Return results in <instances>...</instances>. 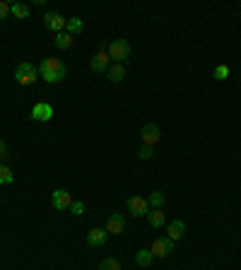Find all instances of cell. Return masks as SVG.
<instances>
[{"label":"cell","mask_w":241,"mask_h":270,"mask_svg":"<svg viewBox=\"0 0 241 270\" xmlns=\"http://www.w3.org/2000/svg\"><path fill=\"white\" fill-rule=\"evenodd\" d=\"M65 75H68V68H65V63L61 61V58H53L48 56L41 61L39 65V78H44V82H48V85H58V82H63Z\"/></svg>","instance_id":"6da1fadb"},{"label":"cell","mask_w":241,"mask_h":270,"mask_svg":"<svg viewBox=\"0 0 241 270\" xmlns=\"http://www.w3.org/2000/svg\"><path fill=\"white\" fill-rule=\"evenodd\" d=\"M39 80V68L32 63H19L15 68V82L22 87H32L34 82Z\"/></svg>","instance_id":"7a4b0ae2"},{"label":"cell","mask_w":241,"mask_h":270,"mask_svg":"<svg viewBox=\"0 0 241 270\" xmlns=\"http://www.w3.org/2000/svg\"><path fill=\"white\" fill-rule=\"evenodd\" d=\"M106 53L111 58V63H123L130 56V44L126 39H113L109 44V48H106Z\"/></svg>","instance_id":"3957f363"},{"label":"cell","mask_w":241,"mask_h":270,"mask_svg":"<svg viewBox=\"0 0 241 270\" xmlns=\"http://www.w3.org/2000/svg\"><path fill=\"white\" fill-rule=\"evenodd\" d=\"M29 119L34 121H41V123H48V121L53 119V106L46 102H39L32 106V111H29Z\"/></svg>","instance_id":"277c9868"},{"label":"cell","mask_w":241,"mask_h":270,"mask_svg":"<svg viewBox=\"0 0 241 270\" xmlns=\"http://www.w3.org/2000/svg\"><path fill=\"white\" fill-rule=\"evenodd\" d=\"M159 126H154V123H147V126H143V130H140V143L147 145V147H154V145L159 143Z\"/></svg>","instance_id":"5b68a950"},{"label":"cell","mask_w":241,"mask_h":270,"mask_svg":"<svg viewBox=\"0 0 241 270\" xmlns=\"http://www.w3.org/2000/svg\"><path fill=\"white\" fill-rule=\"evenodd\" d=\"M126 207L133 217H145L150 213V205H147V198H140V196H133V198L126 200Z\"/></svg>","instance_id":"8992f818"},{"label":"cell","mask_w":241,"mask_h":270,"mask_svg":"<svg viewBox=\"0 0 241 270\" xmlns=\"http://www.w3.org/2000/svg\"><path fill=\"white\" fill-rule=\"evenodd\" d=\"M150 251H152V256L154 258H167L171 251H174V241L169 237H162V239H157L152 246H150Z\"/></svg>","instance_id":"52a82bcc"},{"label":"cell","mask_w":241,"mask_h":270,"mask_svg":"<svg viewBox=\"0 0 241 270\" xmlns=\"http://www.w3.org/2000/svg\"><path fill=\"white\" fill-rule=\"evenodd\" d=\"M65 24H68V20H63L58 12H46L44 15V27L51 29V32H56V34L65 32Z\"/></svg>","instance_id":"ba28073f"},{"label":"cell","mask_w":241,"mask_h":270,"mask_svg":"<svg viewBox=\"0 0 241 270\" xmlns=\"http://www.w3.org/2000/svg\"><path fill=\"white\" fill-rule=\"evenodd\" d=\"M51 205L56 207V210H68L72 205V196L63 188H56V191L51 193Z\"/></svg>","instance_id":"9c48e42d"},{"label":"cell","mask_w":241,"mask_h":270,"mask_svg":"<svg viewBox=\"0 0 241 270\" xmlns=\"http://www.w3.org/2000/svg\"><path fill=\"white\" fill-rule=\"evenodd\" d=\"M89 68H92V72H109V68H111V58H109V53H106V51L94 53V58L89 61Z\"/></svg>","instance_id":"30bf717a"},{"label":"cell","mask_w":241,"mask_h":270,"mask_svg":"<svg viewBox=\"0 0 241 270\" xmlns=\"http://www.w3.org/2000/svg\"><path fill=\"white\" fill-rule=\"evenodd\" d=\"M123 229H126V217L120 213H113L106 217V232L109 234H120Z\"/></svg>","instance_id":"8fae6325"},{"label":"cell","mask_w":241,"mask_h":270,"mask_svg":"<svg viewBox=\"0 0 241 270\" xmlns=\"http://www.w3.org/2000/svg\"><path fill=\"white\" fill-rule=\"evenodd\" d=\"M106 239H109V232L106 229H99V227H94V229H89L87 232V244L89 246H104L106 244Z\"/></svg>","instance_id":"7c38bea8"},{"label":"cell","mask_w":241,"mask_h":270,"mask_svg":"<svg viewBox=\"0 0 241 270\" xmlns=\"http://www.w3.org/2000/svg\"><path fill=\"white\" fill-rule=\"evenodd\" d=\"M147 222H150V227H164L167 224V215L162 213V207H152L150 213H147Z\"/></svg>","instance_id":"4fadbf2b"},{"label":"cell","mask_w":241,"mask_h":270,"mask_svg":"<svg viewBox=\"0 0 241 270\" xmlns=\"http://www.w3.org/2000/svg\"><path fill=\"white\" fill-rule=\"evenodd\" d=\"M167 232H169V239L176 241V239H181L186 234V222L184 220H174V222L167 224Z\"/></svg>","instance_id":"5bb4252c"},{"label":"cell","mask_w":241,"mask_h":270,"mask_svg":"<svg viewBox=\"0 0 241 270\" xmlns=\"http://www.w3.org/2000/svg\"><path fill=\"white\" fill-rule=\"evenodd\" d=\"M152 261H154V256H152V251H150V248H140V251L135 254V263L140 265V268L152 265Z\"/></svg>","instance_id":"9a60e30c"},{"label":"cell","mask_w":241,"mask_h":270,"mask_svg":"<svg viewBox=\"0 0 241 270\" xmlns=\"http://www.w3.org/2000/svg\"><path fill=\"white\" fill-rule=\"evenodd\" d=\"M53 44H56V48L65 51V48H70L72 44H75V36H70L68 32H61V34H56V39H53Z\"/></svg>","instance_id":"2e32d148"},{"label":"cell","mask_w":241,"mask_h":270,"mask_svg":"<svg viewBox=\"0 0 241 270\" xmlns=\"http://www.w3.org/2000/svg\"><path fill=\"white\" fill-rule=\"evenodd\" d=\"M109 80L111 82H120V80L126 78V68H123V63H111V68H109Z\"/></svg>","instance_id":"e0dca14e"},{"label":"cell","mask_w":241,"mask_h":270,"mask_svg":"<svg viewBox=\"0 0 241 270\" xmlns=\"http://www.w3.org/2000/svg\"><path fill=\"white\" fill-rule=\"evenodd\" d=\"M10 15H15L17 20H27L29 17V8L24 3H10Z\"/></svg>","instance_id":"ac0fdd59"},{"label":"cell","mask_w":241,"mask_h":270,"mask_svg":"<svg viewBox=\"0 0 241 270\" xmlns=\"http://www.w3.org/2000/svg\"><path fill=\"white\" fill-rule=\"evenodd\" d=\"M82 27H85V24H82L80 17H70V20H68V24H65V32L70 34V36H75V34L82 32Z\"/></svg>","instance_id":"d6986e66"},{"label":"cell","mask_w":241,"mask_h":270,"mask_svg":"<svg viewBox=\"0 0 241 270\" xmlns=\"http://www.w3.org/2000/svg\"><path fill=\"white\" fill-rule=\"evenodd\" d=\"M15 181V174H12V169L8 164H3L0 162V186H5V183H12Z\"/></svg>","instance_id":"ffe728a7"},{"label":"cell","mask_w":241,"mask_h":270,"mask_svg":"<svg viewBox=\"0 0 241 270\" xmlns=\"http://www.w3.org/2000/svg\"><path fill=\"white\" fill-rule=\"evenodd\" d=\"M164 200H167V196H164V193L154 191L152 196L147 198V205H150V207H162V205H164Z\"/></svg>","instance_id":"44dd1931"},{"label":"cell","mask_w":241,"mask_h":270,"mask_svg":"<svg viewBox=\"0 0 241 270\" xmlns=\"http://www.w3.org/2000/svg\"><path fill=\"white\" fill-rule=\"evenodd\" d=\"M99 270H120V263L116 258H104L99 263Z\"/></svg>","instance_id":"7402d4cb"},{"label":"cell","mask_w":241,"mask_h":270,"mask_svg":"<svg viewBox=\"0 0 241 270\" xmlns=\"http://www.w3.org/2000/svg\"><path fill=\"white\" fill-rule=\"evenodd\" d=\"M137 157L143 159V162H150L154 157V150L152 147H147V145H140V150H137Z\"/></svg>","instance_id":"603a6c76"},{"label":"cell","mask_w":241,"mask_h":270,"mask_svg":"<svg viewBox=\"0 0 241 270\" xmlns=\"http://www.w3.org/2000/svg\"><path fill=\"white\" fill-rule=\"evenodd\" d=\"M212 75H215V80H219V82H222V80L229 78V68H227V65H217Z\"/></svg>","instance_id":"cb8c5ba5"},{"label":"cell","mask_w":241,"mask_h":270,"mask_svg":"<svg viewBox=\"0 0 241 270\" xmlns=\"http://www.w3.org/2000/svg\"><path fill=\"white\" fill-rule=\"evenodd\" d=\"M68 210H70L75 217H80V215L85 213V203H82V200H72V205L68 207Z\"/></svg>","instance_id":"d4e9b609"},{"label":"cell","mask_w":241,"mask_h":270,"mask_svg":"<svg viewBox=\"0 0 241 270\" xmlns=\"http://www.w3.org/2000/svg\"><path fill=\"white\" fill-rule=\"evenodd\" d=\"M8 15H10V3H5V0H0V20H5Z\"/></svg>","instance_id":"484cf974"},{"label":"cell","mask_w":241,"mask_h":270,"mask_svg":"<svg viewBox=\"0 0 241 270\" xmlns=\"http://www.w3.org/2000/svg\"><path fill=\"white\" fill-rule=\"evenodd\" d=\"M8 145H5V140H0V159H8Z\"/></svg>","instance_id":"4316f807"}]
</instances>
